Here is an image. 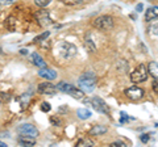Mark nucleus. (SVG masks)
I'll list each match as a JSON object with an SVG mask.
<instances>
[{
	"label": "nucleus",
	"mask_w": 158,
	"mask_h": 147,
	"mask_svg": "<svg viewBox=\"0 0 158 147\" xmlns=\"http://www.w3.org/2000/svg\"><path fill=\"white\" fill-rule=\"evenodd\" d=\"M95 83H96L95 74L91 71H87L79 76L78 85H79V89H82L83 92H92L94 88H95Z\"/></svg>",
	"instance_id": "1"
},
{
	"label": "nucleus",
	"mask_w": 158,
	"mask_h": 147,
	"mask_svg": "<svg viewBox=\"0 0 158 147\" xmlns=\"http://www.w3.org/2000/svg\"><path fill=\"white\" fill-rule=\"evenodd\" d=\"M57 89L63 92V93L70 95L71 97H74V99H77V100H82L83 97H85V92H83L82 89H79V88L74 87L73 84H70V83H66V81L58 83V84H57Z\"/></svg>",
	"instance_id": "2"
},
{
	"label": "nucleus",
	"mask_w": 158,
	"mask_h": 147,
	"mask_svg": "<svg viewBox=\"0 0 158 147\" xmlns=\"http://www.w3.org/2000/svg\"><path fill=\"white\" fill-rule=\"evenodd\" d=\"M56 51H57V55L58 57L63 58V59H70V58H73L74 55H75L77 47L74 46L73 43H69V42L62 41V42H59L58 45H57Z\"/></svg>",
	"instance_id": "3"
},
{
	"label": "nucleus",
	"mask_w": 158,
	"mask_h": 147,
	"mask_svg": "<svg viewBox=\"0 0 158 147\" xmlns=\"http://www.w3.org/2000/svg\"><path fill=\"white\" fill-rule=\"evenodd\" d=\"M92 26L96 28L98 30H103V32L111 30V29L113 28V18L111 16H100V17H96L95 20L92 21Z\"/></svg>",
	"instance_id": "4"
},
{
	"label": "nucleus",
	"mask_w": 158,
	"mask_h": 147,
	"mask_svg": "<svg viewBox=\"0 0 158 147\" xmlns=\"http://www.w3.org/2000/svg\"><path fill=\"white\" fill-rule=\"evenodd\" d=\"M148 79V70L144 63L138 65L131 74V80L132 83H142Z\"/></svg>",
	"instance_id": "5"
},
{
	"label": "nucleus",
	"mask_w": 158,
	"mask_h": 147,
	"mask_svg": "<svg viewBox=\"0 0 158 147\" xmlns=\"http://www.w3.org/2000/svg\"><path fill=\"white\" fill-rule=\"evenodd\" d=\"M91 105L94 106V109L96 112H100V113L106 114V116H111V108L108 106V104H106V101L100 99V97H92Z\"/></svg>",
	"instance_id": "6"
},
{
	"label": "nucleus",
	"mask_w": 158,
	"mask_h": 147,
	"mask_svg": "<svg viewBox=\"0 0 158 147\" xmlns=\"http://www.w3.org/2000/svg\"><path fill=\"white\" fill-rule=\"evenodd\" d=\"M124 93H125V96H127L129 100L136 101V100H141L142 97L145 96V91L142 89V88L137 87V85H132V87H129V88H127Z\"/></svg>",
	"instance_id": "7"
},
{
	"label": "nucleus",
	"mask_w": 158,
	"mask_h": 147,
	"mask_svg": "<svg viewBox=\"0 0 158 147\" xmlns=\"http://www.w3.org/2000/svg\"><path fill=\"white\" fill-rule=\"evenodd\" d=\"M17 131L20 134L23 135H29V137H33V138H36L38 137V130L37 127L32 125V124H23L17 127Z\"/></svg>",
	"instance_id": "8"
},
{
	"label": "nucleus",
	"mask_w": 158,
	"mask_h": 147,
	"mask_svg": "<svg viewBox=\"0 0 158 147\" xmlns=\"http://www.w3.org/2000/svg\"><path fill=\"white\" fill-rule=\"evenodd\" d=\"M57 91V85H53L52 83H42L38 85V92L41 95H54Z\"/></svg>",
	"instance_id": "9"
},
{
	"label": "nucleus",
	"mask_w": 158,
	"mask_h": 147,
	"mask_svg": "<svg viewBox=\"0 0 158 147\" xmlns=\"http://www.w3.org/2000/svg\"><path fill=\"white\" fill-rule=\"evenodd\" d=\"M38 76L42 77V79H46V80H54L57 77V72L54 70H52V68L44 67L38 71Z\"/></svg>",
	"instance_id": "10"
},
{
	"label": "nucleus",
	"mask_w": 158,
	"mask_h": 147,
	"mask_svg": "<svg viewBox=\"0 0 158 147\" xmlns=\"http://www.w3.org/2000/svg\"><path fill=\"white\" fill-rule=\"evenodd\" d=\"M108 131L107 129V126L104 125H95V126H92L90 131H88V135H91V137H99V135H103V134H106Z\"/></svg>",
	"instance_id": "11"
},
{
	"label": "nucleus",
	"mask_w": 158,
	"mask_h": 147,
	"mask_svg": "<svg viewBox=\"0 0 158 147\" xmlns=\"http://www.w3.org/2000/svg\"><path fill=\"white\" fill-rule=\"evenodd\" d=\"M17 142L21 146H34L36 145V138H33V137H29V135H20L19 137V139H17Z\"/></svg>",
	"instance_id": "12"
},
{
	"label": "nucleus",
	"mask_w": 158,
	"mask_h": 147,
	"mask_svg": "<svg viewBox=\"0 0 158 147\" xmlns=\"http://www.w3.org/2000/svg\"><path fill=\"white\" fill-rule=\"evenodd\" d=\"M157 17H158V7L157 6L146 9V12H145V21L150 22L153 20H157Z\"/></svg>",
	"instance_id": "13"
},
{
	"label": "nucleus",
	"mask_w": 158,
	"mask_h": 147,
	"mask_svg": "<svg viewBox=\"0 0 158 147\" xmlns=\"http://www.w3.org/2000/svg\"><path fill=\"white\" fill-rule=\"evenodd\" d=\"M31 61L33 62L34 66H37V67H40V68L46 67V62L44 61V58L40 55L38 53H33V54H32V55H31Z\"/></svg>",
	"instance_id": "14"
},
{
	"label": "nucleus",
	"mask_w": 158,
	"mask_h": 147,
	"mask_svg": "<svg viewBox=\"0 0 158 147\" xmlns=\"http://www.w3.org/2000/svg\"><path fill=\"white\" fill-rule=\"evenodd\" d=\"M77 116H78L81 120H88V118H90V117L92 116V113H91V110L86 109V108H81V109L77 110Z\"/></svg>",
	"instance_id": "15"
},
{
	"label": "nucleus",
	"mask_w": 158,
	"mask_h": 147,
	"mask_svg": "<svg viewBox=\"0 0 158 147\" xmlns=\"http://www.w3.org/2000/svg\"><path fill=\"white\" fill-rule=\"evenodd\" d=\"M148 72H149L150 75L154 77V79H157V76H158V65H157L156 61H152V62L149 63V67H148Z\"/></svg>",
	"instance_id": "16"
},
{
	"label": "nucleus",
	"mask_w": 158,
	"mask_h": 147,
	"mask_svg": "<svg viewBox=\"0 0 158 147\" xmlns=\"http://www.w3.org/2000/svg\"><path fill=\"white\" fill-rule=\"evenodd\" d=\"M6 28L9 32H13L15 29H16V18H15L13 16H9L6 20Z\"/></svg>",
	"instance_id": "17"
},
{
	"label": "nucleus",
	"mask_w": 158,
	"mask_h": 147,
	"mask_svg": "<svg viewBox=\"0 0 158 147\" xmlns=\"http://www.w3.org/2000/svg\"><path fill=\"white\" fill-rule=\"evenodd\" d=\"M157 29H158V25H157V22H154L153 25H150L149 28H148V34H149V37L152 38V40H157Z\"/></svg>",
	"instance_id": "18"
},
{
	"label": "nucleus",
	"mask_w": 158,
	"mask_h": 147,
	"mask_svg": "<svg viewBox=\"0 0 158 147\" xmlns=\"http://www.w3.org/2000/svg\"><path fill=\"white\" fill-rule=\"evenodd\" d=\"M49 36H50V32H49V30H45L44 33L40 34V36H37L33 41H34V43H41V42H44V41H46Z\"/></svg>",
	"instance_id": "19"
},
{
	"label": "nucleus",
	"mask_w": 158,
	"mask_h": 147,
	"mask_svg": "<svg viewBox=\"0 0 158 147\" xmlns=\"http://www.w3.org/2000/svg\"><path fill=\"white\" fill-rule=\"evenodd\" d=\"M95 143H94V142L90 139V138H85V139H79L78 142H77V146L79 147H86V146H94Z\"/></svg>",
	"instance_id": "20"
},
{
	"label": "nucleus",
	"mask_w": 158,
	"mask_h": 147,
	"mask_svg": "<svg viewBox=\"0 0 158 147\" xmlns=\"http://www.w3.org/2000/svg\"><path fill=\"white\" fill-rule=\"evenodd\" d=\"M120 114H121V116H120V124H121V125H123V124H127L128 121H132V120H133V117H129V116L125 113V112H121Z\"/></svg>",
	"instance_id": "21"
},
{
	"label": "nucleus",
	"mask_w": 158,
	"mask_h": 147,
	"mask_svg": "<svg viewBox=\"0 0 158 147\" xmlns=\"http://www.w3.org/2000/svg\"><path fill=\"white\" fill-rule=\"evenodd\" d=\"M85 43H86V46H87V49H88V50H90V51H92V53H95V51H96V46L94 45V42H92V41H91L88 37L86 38Z\"/></svg>",
	"instance_id": "22"
},
{
	"label": "nucleus",
	"mask_w": 158,
	"mask_h": 147,
	"mask_svg": "<svg viewBox=\"0 0 158 147\" xmlns=\"http://www.w3.org/2000/svg\"><path fill=\"white\" fill-rule=\"evenodd\" d=\"M50 124L53 126H61L62 125V120L58 118V116H52L50 117Z\"/></svg>",
	"instance_id": "23"
},
{
	"label": "nucleus",
	"mask_w": 158,
	"mask_h": 147,
	"mask_svg": "<svg viewBox=\"0 0 158 147\" xmlns=\"http://www.w3.org/2000/svg\"><path fill=\"white\" fill-rule=\"evenodd\" d=\"M34 3H36V6L44 8V7H48L52 3V0H34Z\"/></svg>",
	"instance_id": "24"
},
{
	"label": "nucleus",
	"mask_w": 158,
	"mask_h": 147,
	"mask_svg": "<svg viewBox=\"0 0 158 147\" xmlns=\"http://www.w3.org/2000/svg\"><path fill=\"white\" fill-rule=\"evenodd\" d=\"M59 2L66 4V6H77V4H79L81 0H59Z\"/></svg>",
	"instance_id": "25"
},
{
	"label": "nucleus",
	"mask_w": 158,
	"mask_h": 147,
	"mask_svg": "<svg viewBox=\"0 0 158 147\" xmlns=\"http://www.w3.org/2000/svg\"><path fill=\"white\" fill-rule=\"evenodd\" d=\"M50 109H52V105L49 104V102H42L41 104V110L42 112H45V113H48V112H50Z\"/></svg>",
	"instance_id": "26"
},
{
	"label": "nucleus",
	"mask_w": 158,
	"mask_h": 147,
	"mask_svg": "<svg viewBox=\"0 0 158 147\" xmlns=\"http://www.w3.org/2000/svg\"><path fill=\"white\" fill-rule=\"evenodd\" d=\"M16 0H0V6H9V4L15 3Z\"/></svg>",
	"instance_id": "27"
},
{
	"label": "nucleus",
	"mask_w": 158,
	"mask_h": 147,
	"mask_svg": "<svg viewBox=\"0 0 158 147\" xmlns=\"http://www.w3.org/2000/svg\"><path fill=\"white\" fill-rule=\"evenodd\" d=\"M140 141L144 142V143H146V142L149 141V134H141L140 135Z\"/></svg>",
	"instance_id": "28"
},
{
	"label": "nucleus",
	"mask_w": 158,
	"mask_h": 147,
	"mask_svg": "<svg viewBox=\"0 0 158 147\" xmlns=\"http://www.w3.org/2000/svg\"><path fill=\"white\" fill-rule=\"evenodd\" d=\"M112 147H118V146H125L123 142H113V143H111Z\"/></svg>",
	"instance_id": "29"
},
{
	"label": "nucleus",
	"mask_w": 158,
	"mask_h": 147,
	"mask_svg": "<svg viewBox=\"0 0 158 147\" xmlns=\"http://www.w3.org/2000/svg\"><path fill=\"white\" fill-rule=\"evenodd\" d=\"M142 9H144V6L140 3V4H137V7H136V11L137 12H142Z\"/></svg>",
	"instance_id": "30"
},
{
	"label": "nucleus",
	"mask_w": 158,
	"mask_h": 147,
	"mask_svg": "<svg viewBox=\"0 0 158 147\" xmlns=\"http://www.w3.org/2000/svg\"><path fill=\"white\" fill-rule=\"evenodd\" d=\"M153 89H154V93L158 92V89H157V79H154V81H153Z\"/></svg>",
	"instance_id": "31"
},
{
	"label": "nucleus",
	"mask_w": 158,
	"mask_h": 147,
	"mask_svg": "<svg viewBox=\"0 0 158 147\" xmlns=\"http://www.w3.org/2000/svg\"><path fill=\"white\" fill-rule=\"evenodd\" d=\"M20 53H21V54H28V50H25V49H21Z\"/></svg>",
	"instance_id": "32"
},
{
	"label": "nucleus",
	"mask_w": 158,
	"mask_h": 147,
	"mask_svg": "<svg viewBox=\"0 0 158 147\" xmlns=\"http://www.w3.org/2000/svg\"><path fill=\"white\" fill-rule=\"evenodd\" d=\"M7 145L6 143H4V142H0V147H6Z\"/></svg>",
	"instance_id": "33"
}]
</instances>
